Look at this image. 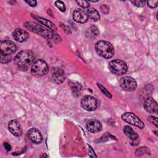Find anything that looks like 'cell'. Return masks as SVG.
I'll use <instances>...</instances> for the list:
<instances>
[{
	"label": "cell",
	"instance_id": "cell-1",
	"mask_svg": "<svg viewBox=\"0 0 158 158\" xmlns=\"http://www.w3.org/2000/svg\"><path fill=\"white\" fill-rule=\"evenodd\" d=\"M35 56L30 50H23L19 52L14 57V62L20 69H27L34 62Z\"/></svg>",
	"mask_w": 158,
	"mask_h": 158
},
{
	"label": "cell",
	"instance_id": "cell-2",
	"mask_svg": "<svg viewBox=\"0 0 158 158\" xmlns=\"http://www.w3.org/2000/svg\"><path fill=\"white\" fill-rule=\"evenodd\" d=\"M23 25L26 28L28 29L33 33H36L46 39H51L54 36V34L52 31L49 30L48 28H46L44 26H42L36 22L30 21L26 22L24 23Z\"/></svg>",
	"mask_w": 158,
	"mask_h": 158
},
{
	"label": "cell",
	"instance_id": "cell-3",
	"mask_svg": "<svg viewBox=\"0 0 158 158\" xmlns=\"http://www.w3.org/2000/svg\"><path fill=\"white\" fill-rule=\"evenodd\" d=\"M96 53L105 59L111 58L114 54V48L113 45L107 41H98L95 44Z\"/></svg>",
	"mask_w": 158,
	"mask_h": 158
},
{
	"label": "cell",
	"instance_id": "cell-4",
	"mask_svg": "<svg viewBox=\"0 0 158 158\" xmlns=\"http://www.w3.org/2000/svg\"><path fill=\"white\" fill-rule=\"evenodd\" d=\"M109 69L115 75H122L127 72L128 67L123 60L115 59L110 62L109 64Z\"/></svg>",
	"mask_w": 158,
	"mask_h": 158
},
{
	"label": "cell",
	"instance_id": "cell-5",
	"mask_svg": "<svg viewBox=\"0 0 158 158\" xmlns=\"http://www.w3.org/2000/svg\"><path fill=\"white\" fill-rule=\"evenodd\" d=\"M49 70V67L47 63L42 60L38 59L33 63L31 67V72L32 73L38 76L46 75Z\"/></svg>",
	"mask_w": 158,
	"mask_h": 158
},
{
	"label": "cell",
	"instance_id": "cell-6",
	"mask_svg": "<svg viewBox=\"0 0 158 158\" xmlns=\"http://www.w3.org/2000/svg\"><path fill=\"white\" fill-rule=\"evenodd\" d=\"M122 118L128 123L143 129L144 127V124L142 120L132 112H125L122 115Z\"/></svg>",
	"mask_w": 158,
	"mask_h": 158
},
{
	"label": "cell",
	"instance_id": "cell-7",
	"mask_svg": "<svg viewBox=\"0 0 158 158\" xmlns=\"http://www.w3.org/2000/svg\"><path fill=\"white\" fill-rule=\"evenodd\" d=\"M1 55L7 56L14 53L17 49L16 44L12 41L4 40L0 43Z\"/></svg>",
	"mask_w": 158,
	"mask_h": 158
},
{
	"label": "cell",
	"instance_id": "cell-8",
	"mask_svg": "<svg viewBox=\"0 0 158 158\" xmlns=\"http://www.w3.org/2000/svg\"><path fill=\"white\" fill-rule=\"evenodd\" d=\"M82 107L88 111H93L96 110L98 106V102L95 98L91 96H85L81 101Z\"/></svg>",
	"mask_w": 158,
	"mask_h": 158
},
{
	"label": "cell",
	"instance_id": "cell-9",
	"mask_svg": "<svg viewBox=\"0 0 158 158\" xmlns=\"http://www.w3.org/2000/svg\"><path fill=\"white\" fill-rule=\"evenodd\" d=\"M120 85L125 91H133L136 88L137 83L135 80L132 77H125L120 79Z\"/></svg>",
	"mask_w": 158,
	"mask_h": 158
},
{
	"label": "cell",
	"instance_id": "cell-10",
	"mask_svg": "<svg viewBox=\"0 0 158 158\" xmlns=\"http://www.w3.org/2000/svg\"><path fill=\"white\" fill-rule=\"evenodd\" d=\"M8 128L10 132L15 136L19 137L22 134V130L19 122L16 120H12L8 124Z\"/></svg>",
	"mask_w": 158,
	"mask_h": 158
},
{
	"label": "cell",
	"instance_id": "cell-11",
	"mask_svg": "<svg viewBox=\"0 0 158 158\" xmlns=\"http://www.w3.org/2000/svg\"><path fill=\"white\" fill-rule=\"evenodd\" d=\"M28 136L31 141L35 144H40L43 140L41 132L35 128H31L28 131Z\"/></svg>",
	"mask_w": 158,
	"mask_h": 158
},
{
	"label": "cell",
	"instance_id": "cell-12",
	"mask_svg": "<svg viewBox=\"0 0 158 158\" xmlns=\"http://www.w3.org/2000/svg\"><path fill=\"white\" fill-rule=\"evenodd\" d=\"M12 36L14 39L19 43L26 41L29 37L28 33L25 30L22 28L15 29L12 33Z\"/></svg>",
	"mask_w": 158,
	"mask_h": 158
},
{
	"label": "cell",
	"instance_id": "cell-13",
	"mask_svg": "<svg viewBox=\"0 0 158 158\" xmlns=\"http://www.w3.org/2000/svg\"><path fill=\"white\" fill-rule=\"evenodd\" d=\"M144 107L145 110L151 114L157 113L158 107L157 102L152 98H148L144 102Z\"/></svg>",
	"mask_w": 158,
	"mask_h": 158
},
{
	"label": "cell",
	"instance_id": "cell-14",
	"mask_svg": "<svg viewBox=\"0 0 158 158\" xmlns=\"http://www.w3.org/2000/svg\"><path fill=\"white\" fill-rule=\"evenodd\" d=\"M87 12L81 9H77L73 12V19L80 23H85L88 20Z\"/></svg>",
	"mask_w": 158,
	"mask_h": 158
},
{
	"label": "cell",
	"instance_id": "cell-15",
	"mask_svg": "<svg viewBox=\"0 0 158 158\" xmlns=\"http://www.w3.org/2000/svg\"><path fill=\"white\" fill-rule=\"evenodd\" d=\"M86 128L91 133H98L102 129L101 122L96 119L89 120L86 123Z\"/></svg>",
	"mask_w": 158,
	"mask_h": 158
},
{
	"label": "cell",
	"instance_id": "cell-16",
	"mask_svg": "<svg viewBox=\"0 0 158 158\" xmlns=\"http://www.w3.org/2000/svg\"><path fill=\"white\" fill-rule=\"evenodd\" d=\"M52 78L55 83L57 84H60L64 81L65 78V72L62 69H54L52 73Z\"/></svg>",
	"mask_w": 158,
	"mask_h": 158
},
{
	"label": "cell",
	"instance_id": "cell-17",
	"mask_svg": "<svg viewBox=\"0 0 158 158\" xmlns=\"http://www.w3.org/2000/svg\"><path fill=\"white\" fill-rule=\"evenodd\" d=\"M36 19L38 22H40V23L44 25L46 27H47L51 31H56L57 30V27L54 25V23H53L52 22L49 21V20L42 18V17H36Z\"/></svg>",
	"mask_w": 158,
	"mask_h": 158
},
{
	"label": "cell",
	"instance_id": "cell-18",
	"mask_svg": "<svg viewBox=\"0 0 158 158\" xmlns=\"http://www.w3.org/2000/svg\"><path fill=\"white\" fill-rule=\"evenodd\" d=\"M123 131L125 134L131 139L135 140L138 138V135L132 129V128L128 125H126L123 128Z\"/></svg>",
	"mask_w": 158,
	"mask_h": 158
},
{
	"label": "cell",
	"instance_id": "cell-19",
	"mask_svg": "<svg viewBox=\"0 0 158 158\" xmlns=\"http://www.w3.org/2000/svg\"><path fill=\"white\" fill-rule=\"evenodd\" d=\"M99 33L98 28L95 25L91 26L87 30L86 35L89 38H94Z\"/></svg>",
	"mask_w": 158,
	"mask_h": 158
},
{
	"label": "cell",
	"instance_id": "cell-20",
	"mask_svg": "<svg viewBox=\"0 0 158 158\" xmlns=\"http://www.w3.org/2000/svg\"><path fill=\"white\" fill-rule=\"evenodd\" d=\"M88 17L94 21H98L100 19L99 12L94 8H90L87 10Z\"/></svg>",
	"mask_w": 158,
	"mask_h": 158
},
{
	"label": "cell",
	"instance_id": "cell-21",
	"mask_svg": "<svg viewBox=\"0 0 158 158\" xmlns=\"http://www.w3.org/2000/svg\"><path fill=\"white\" fill-rule=\"evenodd\" d=\"M71 88H72V90L74 95L79 96L80 94V91L81 90V86L80 84L73 83L71 85Z\"/></svg>",
	"mask_w": 158,
	"mask_h": 158
},
{
	"label": "cell",
	"instance_id": "cell-22",
	"mask_svg": "<svg viewBox=\"0 0 158 158\" xmlns=\"http://www.w3.org/2000/svg\"><path fill=\"white\" fill-rule=\"evenodd\" d=\"M97 85H98V86L99 88V89H100V90L102 92V93L104 94V95H106L107 98H112V95H111V94L110 93V92H109L107 90V89L105 88V87H104L102 85H101L100 83H97Z\"/></svg>",
	"mask_w": 158,
	"mask_h": 158
},
{
	"label": "cell",
	"instance_id": "cell-23",
	"mask_svg": "<svg viewBox=\"0 0 158 158\" xmlns=\"http://www.w3.org/2000/svg\"><path fill=\"white\" fill-rule=\"evenodd\" d=\"M55 6L61 12H65V6L64 3L62 1H55Z\"/></svg>",
	"mask_w": 158,
	"mask_h": 158
},
{
	"label": "cell",
	"instance_id": "cell-24",
	"mask_svg": "<svg viewBox=\"0 0 158 158\" xmlns=\"http://www.w3.org/2000/svg\"><path fill=\"white\" fill-rule=\"evenodd\" d=\"M76 2L77 3V4L80 6L82 8H88L89 6V3L88 1H77Z\"/></svg>",
	"mask_w": 158,
	"mask_h": 158
},
{
	"label": "cell",
	"instance_id": "cell-25",
	"mask_svg": "<svg viewBox=\"0 0 158 158\" xmlns=\"http://www.w3.org/2000/svg\"><path fill=\"white\" fill-rule=\"evenodd\" d=\"M100 9L104 14H107L109 12V7L107 4H102L100 7Z\"/></svg>",
	"mask_w": 158,
	"mask_h": 158
},
{
	"label": "cell",
	"instance_id": "cell-26",
	"mask_svg": "<svg viewBox=\"0 0 158 158\" xmlns=\"http://www.w3.org/2000/svg\"><path fill=\"white\" fill-rule=\"evenodd\" d=\"M148 120L149 122H150L151 123L154 124L156 127H158V125H157V117L150 115V116L148 117Z\"/></svg>",
	"mask_w": 158,
	"mask_h": 158
},
{
	"label": "cell",
	"instance_id": "cell-27",
	"mask_svg": "<svg viewBox=\"0 0 158 158\" xmlns=\"http://www.w3.org/2000/svg\"><path fill=\"white\" fill-rule=\"evenodd\" d=\"M131 2L137 7H143L146 3V1H133Z\"/></svg>",
	"mask_w": 158,
	"mask_h": 158
},
{
	"label": "cell",
	"instance_id": "cell-28",
	"mask_svg": "<svg viewBox=\"0 0 158 158\" xmlns=\"http://www.w3.org/2000/svg\"><path fill=\"white\" fill-rule=\"evenodd\" d=\"M148 6L151 8H156L158 4V1H148L146 2Z\"/></svg>",
	"mask_w": 158,
	"mask_h": 158
},
{
	"label": "cell",
	"instance_id": "cell-29",
	"mask_svg": "<svg viewBox=\"0 0 158 158\" xmlns=\"http://www.w3.org/2000/svg\"><path fill=\"white\" fill-rule=\"evenodd\" d=\"M25 2L31 7H35L36 6L37 4V2L36 1H25Z\"/></svg>",
	"mask_w": 158,
	"mask_h": 158
},
{
	"label": "cell",
	"instance_id": "cell-30",
	"mask_svg": "<svg viewBox=\"0 0 158 158\" xmlns=\"http://www.w3.org/2000/svg\"><path fill=\"white\" fill-rule=\"evenodd\" d=\"M4 146L5 147V148H6V149L7 151H10V150L11 149V146H10V145L9 144H8L7 143H4Z\"/></svg>",
	"mask_w": 158,
	"mask_h": 158
}]
</instances>
